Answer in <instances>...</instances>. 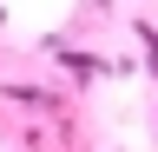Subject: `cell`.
Here are the masks:
<instances>
[{"instance_id":"1","label":"cell","mask_w":158,"mask_h":152,"mask_svg":"<svg viewBox=\"0 0 158 152\" xmlns=\"http://www.w3.org/2000/svg\"><path fill=\"white\" fill-rule=\"evenodd\" d=\"M7 99H20V106H40V112H53V106H59L53 93H40V86H7Z\"/></svg>"},{"instance_id":"2","label":"cell","mask_w":158,"mask_h":152,"mask_svg":"<svg viewBox=\"0 0 158 152\" xmlns=\"http://www.w3.org/2000/svg\"><path fill=\"white\" fill-rule=\"evenodd\" d=\"M138 46H145V73H158V27L138 20Z\"/></svg>"}]
</instances>
